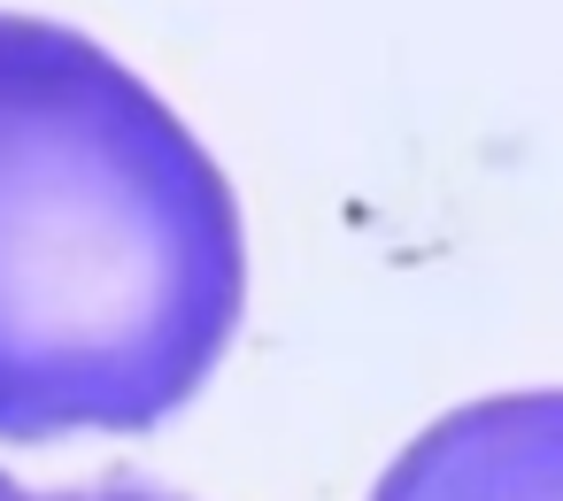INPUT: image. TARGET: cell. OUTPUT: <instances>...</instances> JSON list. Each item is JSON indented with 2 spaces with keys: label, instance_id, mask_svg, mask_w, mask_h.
<instances>
[{
  "label": "cell",
  "instance_id": "2",
  "mask_svg": "<svg viewBox=\"0 0 563 501\" xmlns=\"http://www.w3.org/2000/svg\"><path fill=\"white\" fill-rule=\"evenodd\" d=\"M371 501H563V386L448 409L394 455Z\"/></svg>",
  "mask_w": 563,
  "mask_h": 501
},
{
  "label": "cell",
  "instance_id": "1",
  "mask_svg": "<svg viewBox=\"0 0 563 501\" xmlns=\"http://www.w3.org/2000/svg\"><path fill=\"white\" fill-rule=\"evenodd\" d=\"M240 309L247 232L209 147L86 32L0 9V439L178 416Z\"/></svg>",
  "mask_w": 563,
  "mask_h": 501
},
{
  "label": "cell",
  "instance_id": "3",
  "mask_svg": "<svg viewBox=\"0 0 563 501\" xmlns=\"http://www.w3.org/2000/svg\"><path fill=\"white\" fill-rule=\"evenodd\" d=\"M86 501H178V493H155V486H101V493H86Z\"/></svg>",
  "mask_w": 563,
  "mask_h": 501
},
{
  "label": "cell",
  "instance_id": "4",
  "mask_svg": "<svg viewBox=\"0 0 563 501\" xmlns=\"http://www.w3.org/2000/svg\"><path fill=\"white\" fill-rule=\"evenodd\" d=\"M0 501H86V493H24L9 470H0Z\"/></svg>",
  "mask_w": 563,
  "mask_h": 501
}]
</instances>
